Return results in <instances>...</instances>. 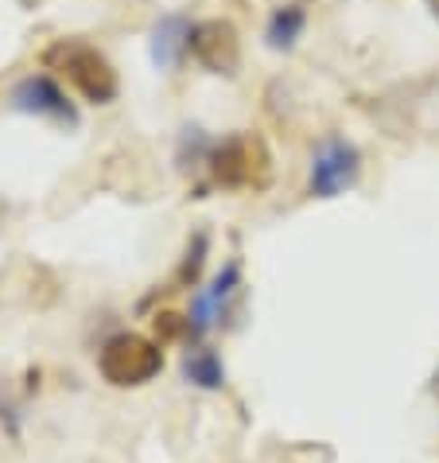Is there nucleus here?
<instances>
[{"label": "nucleus", "mask_w": 439, "mask_h": 463, "mask_svg": "<svg viewBox=\"0 0 439 463\" xmlns=\"http://www.w3.org/2000/svg\"><path fill=\"white\" fill-rule=\"evenodd\" d=\"M43 62L51 71H59L62 79H67L79 94L89 101V106H109L113 98H117V71H113V62L101 55L98 47H89L82 40H59L43 51Z\"/></svg>", "instance_id": "obj_1"}, {"label": "nucleus", "mask_w": 439, "mask_h": 463, "mask_svg": "<svg viewBox=\"0 0 439 463\" xmlns=\"http://www.w3.org/2000/svg\"><path fill=\"white\" fill-rule=\"evenodd\" d=\"M163 370V343L136 335V331H121V335L106 339V346L98 351V374L117 390H136L148 385L152 378H160Z\"/></svg>", "instance_id": "obj_2"}, {"label": "nucleus", "mask_w": 439, "mask_h": 463, "mask_svg": "<svg viewBox=\"0 0 439 463\" xmlns=\"http://www.w3.org/2000/svg\"><path fill=\"white\" fill-rule=\"evenodd\" d=\"M210 175L222 187H265L268 184V152L257 137H229L210 148Z\"/></svg>", "instance_id": "obj_3"}, {"label": "nucleus", "mask_w": 439, "mask_h": 463, "mask_svg": "<svg viewBox=\"0 0 439 463\" xmlns=\"http://www.w3.org/2000/svg\"><path fill=\"white\" fill-rule=\"evenodd\" d=\"M358 175H361V152L346 137H322L312 152V175H307L312 195L339 199L358 184Z\"/></svg>", "instance_id": "obj_4"}, {"label": "nucleus", "mask_w": 439, "mask_h": 463, "mask_svg": "<svg viewBox=\"0 0 439 463\" xmlns=\"http://www.w3.org/2000/svg\"><path fill=\"white\" fill-rule=\"evenodd\" d=\"M241 292V261H226L222 273H218L210 285H202L195 296H191V312H187V339L202 346V339L222 324L229 304L238 300Z\"/></svg>", "instance_id": "obj_5"}, {"label": "nucleus", "mask_w": 439, "mask_h": 463, "mask_svg": "<svg viewBox=\"0 0 439 463\" xmlns=\"http://www.w3.org/2000/svg\"><path fill=\"white\" fill-rule=\"evenodd\" d=\"M12 109L16 113H28V118H47L55 125H79V113H74L70 98L62 94V86L47 74H28L12 86Z\"/></svg>", "instance_id": "obj_6"}, {"label": "nucleus", "mask_w": 439, "mask_h": 463, "mask_svg": "<svg viewBox=\"0 0 439 463\" xmlns=\"http://www.w3.org/2000/svg\"><path fill=\"white\" fill-rule=\"evenodd\" d=\"M191 55L214 74H238L241 67V40L229 20H202L191 32Z\"/></svg>", "instance_id": "obj_7"}, {"label": "nucleus", "mask_w": 439, "mask_h": 463, "mask_svg": "<svg viewBox=\"0 0 439 463\" xmlns=\"http://www.w3.org/2000/svg\"><path fill=\"white\" fill-rule=\"evenodd\" d=\"M191 32H195V24H191L183 12H167V16L148 35V55H152V62H156L160 71L172 74L179 62L191 55Z\"/></svg>", "instance_id": "obj_8"}, {"label": "nucleus", "mask_w": 439, "mask_h": 463, "mask_svg": "<svg viewBox=\"0 0 439 463\" xmlns=\"http://www.w3.org/2000/svg\"><path fill=\"white\" fill-rule=\"evenodd\" d=\"M183 382L195 385V390H222L226 385V363L222 354L210 351V346H191V351L183 354Z\"/></svg>", "instance_id": "obj_9"}, {"label": "nucleus", "mask_w": 439, "mask_h": 463, "mask_svg": "<svg viewBox=\"0 0 439 463\" xmlns=\"http://www.w3.org/2000/svg\"><path fill=\"white\" fill-rule=\"evenodd\" d=\"M304 28H307V8L304 5H280L273 16H268L265 43L273 51H292L295 40L304 35Z\"/></svg>", "instance_id": "obj_10"}, {"label": "nucleus", "mask_w": 439, "mask_h": 463, "mask_svg": "<svg viewBox=\"0 0 439 463\" xmlns=\"http://www.w3.org/2000/svg\"><path fill=\"white\" fill-rule=\"evenodd\" d=\"M202 257H206V234H195V241H191V250L183 257V265H179V280H183V285H199Z\"/></svg>", "instance_id": "obj_11"}, {"label": "nucleus", "mask_w": 439, "mask_h": 463, "mask_svg": "<svg viewBox=\"0 0 439 463\" xmlns=\"http://www.w3.org/2000/svg\"><path fill=\"white\" fill-rule=\"evenodd\" d=\"M156 335L163 339H187V316H175V312H163L156 316Z\"/></svg>", "instance_id": "obj_12"}, {"label": "nucleus", "mask_w": 439, "mask_h": 463, "mask_svg": "<svg viewBox=\"0 0 439 463\" xmlns=\"http://www.w3.org/2000/svg\"><path fill=\"white\" fill-rule=\"evenodd\" d=\"M435 20H439V5H435Z\"/></svg>", "instance_id": "obj_13"}]
</instances>
